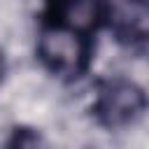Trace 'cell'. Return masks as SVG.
I'll return each mask as SVG.
<instances>
[{
    "label": "cell",
    "mask_w": 149,
    "mask_h": 149,
    "mask_svg": "<svg viewBox=\"0 0 149 149\" xmlns=\"http://www.w3.org/2000/svg\"><path fill=\"white\" fill-rule=\"evenodd\" d=\"M5 72H7V56H5V51L0 47V79L5 77Z\"/></svg>",
    "instance_id": "4"
},
{
    "label": "cell",
    "mask_w": 149,
    "mask_h": 149,
    "mask_svg": "<svg viewBox=\"0 0 149 149\" xmlns=\"http://www.w3.org/2000/svg\"><path fill=\"white\" fill-rule=\"evenodd\" d=\"M149 107V95L144 88L126 77H112L100 81L93 95V116L105 128H126L137 121Z\"/></svg>",
    "instance_id": "2"
},
{
    "label": "cell",
    "mask_w": 149,
    "mask_h": 149,
    "mask_svg": "<svg viewBox=\"0 0 149 149\" xmlns=\"http://www.w3.org/2000/svg\"><path fill=\"white\" fill-rule=\"evenodd\" d=\"M37 61L56 77L77 79L86 72L91 61V37L42 23L37 44H35Z\"/></svg>",
    "instance_id": "1"
},
{
    "label": "cell",
    "mask_w": 149,
    "mask_h": 149,
    "mask_svg": "<svg viewBox=\"0 0 149 149\" xmlns=\"http://www.w3.org/2000/svg\"><path fill=\"white\" fill-rule=\"evenodd\" d=\"M105 19L107 0H49L42 23L93 37V33L105 23Z\"/></svg>",
    "instance_id": "3"
}]
</instances>
